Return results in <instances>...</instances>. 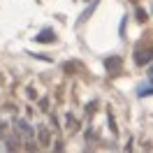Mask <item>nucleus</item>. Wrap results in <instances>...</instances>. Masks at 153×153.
Wrapping results in <instances>:
<instances>
[{
  "label": "nucleus",
  "mask_w": 153,
  "mask_h": 153,
  "mask_svg": "<svg viewBox=\"0 0 153 153\" xmlns=\"http://www.w3.org/2000/svg\"><path fill=\"white\" fill-rule=\"evenodd\" d=\"M37 42H53V30L51 28H44V30H39L37 33Z\"/></svg>",
  "instance_id": "obj_4"
},
{
  "label": "nucleus",
  "mask_w": 153,
  "mask_h": 153,
  "mask_svg": "<svg viewBox=\"0 0 153 153\" xmlns=\"http://www.w3.org/2000/svg\"><path fill=\"white\" fill-rule=\"evenodd\" d=\"M105 65H107V70H109V72H114V67H116V70L121 67V58H114V56H111V58H107V60H105Z\"/></svg>",
  "instance_id": "obj_5"
},
{
  "label": "nucleus",
  "mask_w": 153,
  "mask_h": 153,
  "mask_svg": "<svg viewBox=\"0 0 153 153\" xmlns=\"http://www.w3.org/2000/svg\"><path fill=\"white\" fill-rule=\"evenodd\" d=\"M5 130H7V123H5V121H0V142H2V137H5Z\"/></svg>",
  "instance_id": "obj_11"
},
{
  "label": "nucleus",
  "mask_w": 153,
  "mask_h": 153,
  "mask_svg": "<svg viewBox=\"0 0 153 153\" xmlns=\"http://www.w3.org/2000/svg\"><path fill=\"white\" fill-rule=\"evenodd\" d=\"M14 134H16V139L21 144L23 142H30V139H35V130H33V123H30L28 118H21V116H14Z\"/></svg>",
  "instance_id": "obj_1"
},
{
  "label": "nucleus",
  "mask_w": 153,
  "mask_h": 153,
  "mask_svg": "<svg viewBox=\"0 0 153 153\" xmlns=\"http://www.w3.org/2000/svg\"><path fill=\"white\" fill-rule=\"evenodd\" d=\"M151 58H153V51H151V49H139V51L134 53V63H137V65H149V63H151Z\"/></svg>",
  "instance_id": "obj_3"
},
{
  "label": "nucleus",
  "mask_w": 153,
  "mask_h": 153,
  "mask_svg": "<svg viewBox=\"0 0 153 153\" xmlns=\"http://www.w3.org/2000/svg\"><path fill=\"white\" fill-rule=\"evenodd\" d=\"M26 95H28V100H35V97H37V93H35V88H26Z\"/></svg>",
  "instance_id": "obj_10"
},
{
  "label": "nucleus",
  "mask_w": 153,
  "mask_h": 153,
  "mask_svg": "<svg viewBox=\"0 0 153 153\" xmlns=\"http://www.w3.org/2000/svg\"><path fill=\"white\" fill-rule=\"evenodd\" d=\"M53 144V151L56 153H63V142H60V139H56V142H51Z\"/></svg>",
  "instance_id": "obj_9"
},
{
  "label": "nucleus",
  "mask_w": 153,
  "mask_h": 153,
  "mask_svg": "<svg viewBox=\"0 0 153 153\" xmlns=\"http://www.w3.org/2000/svg\"><path fill=\"white\" fill-rule=\"evenodd\" d=\"M149 93H151V86H149V84H142V86H139V97H146Z\"/></svg>",
  "instance_id": "obj_8"
},
{
  "label": "nucleus",
  "mask_w": 153,
  "mask_h": 153,
  "mask_svg": "<svg viewBox=\"0 0 153 153\" xmlns=\"http://www.w3.org/2000/svg\"><path fill=\"white\" fill-rule=\"evenodd\" d=\"M37 107H39V111L42 114H49L51 109H49V97H39L37 100Z\"/></svg>",
  "instance_id": "obj_6"
},
{
  "label": "nucleus",
  "mask_w": 153,
  "mask_h": 153,
  "mask_svg": "<svg viewBox=\"0 0 153 153\" xmlns=\"http://www.w3.org/2000/svg\"><path fill=\"white\" fill-rule=\"evenodd\" d=\"M33 130H35V142H37V146L39 149H49L51 142H53V139H51V128L39 121V123L33 125Z\"/></svg>",
  "instance_id": "obj_2"
},
{
  "label": "nucleus",
  "mask_w": 153,
  "mask_h": 153,
  "mask_svg": "<svg viewBox=\"0 0 153 153\" xmlns=\"http://www.w3.org/2000/svg\"><path fill=\"white\" fill-rule=\"evenodd\" d=\"M49 121H51V128H56V130H60V121H58V116L53 114V111H49Z\"/></svg>",
  "instance_id": "obj_7"
}]
</instances>
